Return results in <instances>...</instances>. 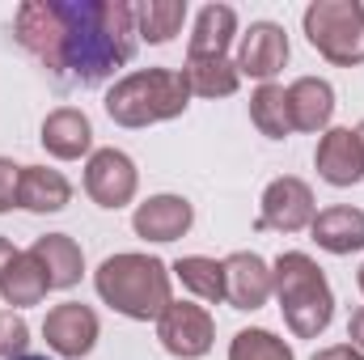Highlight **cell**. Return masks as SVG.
<instances>
[{"mask_svg":"<svg viewBox=\"0 0 364 360\" xmlns=\"http://www.w3.org/2000/svg\"><path fill=\"white\" fill-rule=\"evenodd\" d=\"M314 166H318L322 182H331V186H356L364 179V153L356 132L352 127H326L318 140Z\"/></svg>","mask_w":364,"mask_h":360,"instance_id":"11","label":"cell"},{"mask_svg":"<svg viewBox=\"0 0 364 360\" xmlns=\"http://www.w3.org/2000/svg\"><path fill=\"white\" fill-rule=\"evenodd\" d=\"M13 360H47V356H30V352H21V356H13Z\"/></svg>","mask_w":364,"mask_h":360,"instance_id":"32","label":"cell"},{"mask_svg":"<svg viewBox=\"0 0 364 360\" xmlns=\"http://www.w3.org/2000/svg\"><path fill=\"white\" fill-rule=\"evenodd\" d=\"M309 233L331 255H356V250H364V212L348 208V203H335V208L314 216Z\"/></svg>","mask_w":364,"mask_h":360,"instance_id":"17","label":"cell"},{"mask_svg":"<svg viewBox=\"0 0 364 360\" xmlns=\"http://www.w3.org/2000/svg\"><path fill=\"white\" fill-rule=\"evenodd\" d=\"M356 140H360V153H364V123L356 127Z\"/></svg>","mask_w":364,"mask_h":360,"instance_id":"31","label":"cell"},{"mask_svg":"<svg viewBox=\"0 0 364 360\" xmlns=\"http://www.w3.org/2000/svg\"><path fill=\"white\" fill-rule=\"evenodd\" d=\"M314 360H364V352H356L352 344H335V348H322V352H314Z\"/></svg>","mask_w":364,"mask_h":360,"instance_id":"28","label":"cell"},{"mask_svg":"<svg viewBox=\"0 0 364 360\" xmlns=\"http://www.w3.org/2000/svg\"><path fill=\"white\" fill-rule=\"evenodd\" d=\"M272 297V268L255 250H237L225 259V301L233 309H263Z\"/></svg>","mask_w":364,"mask_h":360,"instance_id":"13","label":"cell"},{"mask_svg":"<svg viewBox=\"0 0 364 360\" xmlns=\"http://www.w3.org/2000/svg\"><path fill=\"white\" fill-rule=\"evenodd\" d=\"M43 149L60 162H77L93 149V127H90V115L77 110V106H60L43 119Z\"/></svg>","mask_w":364,"mask_h":360,"instance_id":"14","label":"cell"},{"mask_svg":"<svg viewBox=\"0 0 364 360\" xmlns=\"http://www.w3.org/2000/svg\"><path fill=\"white\" fill-rule=\"evenodd\" d=\"M93 288L97 297L123 314V318H136V322H149V318H161L170 309V268L153 255H110L97 275H93Z\"/></svg>","mask_w":364,"mask_h":360,"instance_id":"2","label":"cell"},{"mask_svg":"<svg viewBox=\"0 0 364 360\" xmlns=\"http://www.w3.org/2000/svg\"><path fill=\"white\" fill-rule=\"evenodd\" d=\"M250 119H255V127L267 136V140H284L288 132H292V115H288V93L284 85H259L255 97H250Z\"/></svg>","mask_w":364,"mask_h":360,"instance_id":"24","label":"cell"},{"mask_svg":"<svg viewBox=\"0 0 364 360\" xmlns=\"http://www.w3.org/2000/svg\"><path fill=\"white\" fill-rule=\"evenodd\" d=\"M233 34H237V13H233L229 4H203L199 17H195V34H191L186 55H195V60H216V55L229 51Z\"/></svg>","mask_w":364,"mask_h":360,"instance_id":"20","label":"cell"},{"mask_svg":"<svg viewBox=\"0 0 364 360\" xmlns=\"http://www.w3.org/2000/svg\"><path fill=\"white\" fill-rule=\"evenodd\" d=\"M195 225V208L182 195H153L132 212V229L144 242H178Z\"/></svg>","mask_w":364,"mask_h":360,"instance_id":"12","label":"cell"},{"mask_svg":"<svg viewBox=\"0 0 364 360\" xmlns=\"http://www.w3.org/2000/svg\"><path fill=\"white\" fill-rule=\"evenodd\" d=\"M186 102H191V85L182 68H140L114 81L102 106L119 127H149V123L178 119Z\"/></svg>","mask_w":364,"mask_h":360,"instance_id":"4","label":"cell"},{"mask_svg":"<svg viewBox=\"0 0 364 360\" xmlns=\"http://www.w3.org/2000/svg\"><path fill=\"white\" fill-rule=\"evenodd\" d=\"M314 216H318V203H314L309 182L292 179V174L267 182V191H263V212H259V229H263V233H267V229H275V233H301V229L314 225Z\"/></svg>","mask_w":364,"mask_h":360,"instance_id":"7","label":"cell"},{"mask_svg":"<svg viewBox=\"0 0 364 360\" xmlns=\"http://www.w3.org/2000/svg\"><path fill=\"white\" fill-rule=\"evenodd\" d=\"M229 360H292V348L263 331V327H250V331H237L233 344H229Z\"/></svg>","mask_w":364,"mask_h":360,"instance_id":"25","label":"cell"},{"mask_svg":"<svg viewBox=\"0 0 364 360\" xmlns=\"http://www.w3.org/2000/svg\"><path fill=\"white\" fill-rule=\"evenodd\" d=\"M348 339H352V348H356V352H364V309L352 314V322H348Z\"/></svg>","mask_w":364,"mask_h":360,"instance_id":"29","label":"cell"},{"mask_svg":"<svg viewBox=\"0 0 364 360\" xmlns=\"http://www.w3.org/2000/svg\"><path fill=\"white\" fill-rule=\"evenodd\" d=\"M182 77H186L191 93H199V97H229V93H237V85H242L237 64H233L229 55H216V60H195V55H186Z\"/></svg>","mask_w":364,"mask_h":360,"instance_id":"21","label":"cell"},{"mask_svg":"<svg viewBox=\"0 0 364 360\" xmlns=\"http://www.w3.org/2000/svg\"><path fill=\"white\" fill-rule=\"evenodd\" d=\"M17 186H21V166H13L9 157H0V212L17 208Z\"/></svg>","mask_w":364,"mask_h":360,"instance_id":"27","label":"cell"},{"mask_svg":"<svg viewBox=\"0 0 364 360\" xmlns=\"http://www.w3.org/2000/svg\"><path fill=\"white\" fill-rule=\"evenodd\" d=\"M157 339L170 356L178 360H199L212 352L216 339V322L203 305L195 301H170V309L157 318Z\"/></svg>","mask_w":364,"mask_h":360,"instance_id":"6","label":"cell"},{"mask_svg":"<svg viewBox=\"0 0 364 360\" xmlns=\"http://www.w3.org/2000/svg\"><path fill=\"white\" fill-rule=\"evenodd\" d=\"M288 34H284V26H275V21H255L246 34H242V47H237V77H255V81H272L275 73L288 64Z\"/></svg>","mask_w":364,"mask_h":360,"instance_id":"10","label":"cell"},{"mask_svg":"<svg viewBox=\"0 0 364 360\" xmlns=\"http://www.w3.org/2000/svg\"><path fill=\"white\" fill-rule=\"evenodd\" d=\"M47 292H51V284H47V275H43L38 259H34L30 250H17V255H13V263L0 271V297H4V305H9V309L38 305Z\"/></svg>","mask_w":364,"mask_h":360,"instance_id":"18","label":"cell"},{"mask_svg":"<svg viewBox=\"0 0 364 360\" xmlns=\"http://www.w3.org/2000/svg\"><path fill=\"white\" fill-rule=\"evenodd\" d=\"M26 344H30V327H26V318L13 314V309H0V360L21 356Z\"/></svg>","mask_w":364,"mask_h":360,"instance_id":"26","label":"cell"},{"mask_svg":"<svg viewBox=\"0 0 364 360\" xmlns=\"http://www.w3.org/2000/svg\"><path fill=\"white\" fill-rule=\"evenodd\" d=\"M186 21V4L182 0H144L136 4V26H140V38L144 43H170Z\"/></svg>","mask_w":364,"mask_h":360,"instance_id":"23","label":"cell"},{"mask_svg":"<svg viewBox=\"0 0 364 360\" xmlns=\"http://www.w3.org/2000/svg\"><path fill=\"white\" fill-rule=\"evenodd\" d=\"M30 255L38 259V268H43L51 288H73L85 275V255H81V246L68 233H43V238H34Z\"/></svg>","mask_w":364,"mask_h":360,"instance_id":"16","label":"cell"},{"mask_svg":"<svg viewBox=\"0 0 364 360\" xmlns=\"http://www.w3.org/2000/svg\"><path fill=\"white\" fill-rule=\"evenodd\" d=\"M360 292H364V268H360Z\"/></svg>","mask_w":364,"mask_h":360,"instance_id":"33","label":"cell"},{"mask_svg":"<svg viewBox=\"0 0 364 360\" xmlns=\"http://www.w3.org/2000/svg\"><path fill=\"white\" fill-rule=\"evenodd\" d=\"M13 34L60 90L110 81L140 47L132 0H26Z\"/></svg>","mask_w":364,"mask_h":360,"instance_id":"1","label":"cell"},{"mask_svg":"<svg viewBox=\"0 0 364 360\" xmlns=\"http://www.w3.org/2000/svg\"><path fill=\"white\" fill-rule=\"evenodd\" d=\"M43 339H47V348L55 356H64V360L90 356L93 344H97V314L90 305H81V301H64V305L47 309Z\"/></svg>","mask_w":364,"mask_h":360,"instance_id":"9","label":"cell"},{"mask_svg":"<svg viewBox=\"0 0 364 360\" xmlns=\"http://www.w3.org/2000/svg\"><path fill=\"white\" fill-rule=\"evenodd\" d=\"M136 186H140V174H136V162L119 149H97L90 153V166H85V191L97 208H123L136 199Z\"/></svg>","mask_w":364,"mask_h":360,"instance_id":"8","label":"cell"},{"mask_svg":"<svg viewBox=\"0 0 364 360\" xmlns=\"http://www.w3.org/2000/svg\"><path fill=\"white\" fill-rule=\"evenodd\" d=\"M170 271L182 280V288L195 292L199 301H225V263H216L208 255H186Z\"/></svg>","mask_w":364,"mask_h":360,"instance_id":"22","label":"cell"},{"mask_svg":"<svg viewBox=\"0 0 364 360\" xmlns=\"http://www.w3.org/2000/svg\"><path fill=\"white\" fill-rule=\"evenodd\" d=\"M288 115H292V132H326L331 115H335V90L322 77H301L288 85Z\"/></svg>","mask_w":364,"mask_h":360,"instance_id":"15","label":"cell"},{"mask_svg":"<svg viewBox=\"0 0 364 360\" xmlns=\"http://www.w3.org/2000/svg\"><path fill=\"white\" fill-rule=\"evenodd\" d=\"M13 255H17V250H13V242H9V238H0V271L13 263Z\"/></svg>","mask_w":364,"mask_h":360,"instance_id":"30","label":"cell"},{"mask_svg":"<svg viewBox=\"0 0 364 360\" xmlns=\"http://www.w3.org/2000/svg\"><path fill=\"white\" fill-rule=\"evenodd\" d=\"M360 13H364V0H360Z\"/></svg>","mask_w":364,"mask_h":360,"instance_id":"34","label":"cell"},{"mask_svg":"<svg viewBox=\"0 0 364 360\" xmlns=\"http://www.w3.org/2000/svg\"><path fill=\"white\" fill-rule=\"evenodd\" d=\"M272 292L296 339H318L335 318V292L305 250H288L272 263Z\"/></svg>","mask_w":364,"mask_h":360,"instance_id":"3","label":"cell"},{"mask_svg":"<svg viewBox=\"0 0 364 360\" xmlns=\"http://www.w3.org/2000/svg\"><path fill=\"white\" fill-rule=\"evenodd\" d=\"M305 38L318 55L339 68L364 64V13L360 0H314L301 17Z\"/></svg>","mask_w":364,"mask_h":360,"instance_id":"5","label":"cell"},{"mask_svg":"<svg viewBox=\"0 0 364 360\" xmlns=\"http://www.w3.org/2000/svg\"><path fill=\"white\" fill-rule=\"evenodd\" d=\"M73 199V186L60 170H47V166H21V186H17V208L26 212H60L68 208Z\"/></svg>","mask_w":364,"mask_h":360,"instance_id":"19","label":"cell"}]
</instances>
